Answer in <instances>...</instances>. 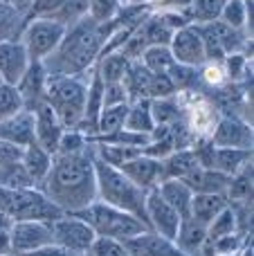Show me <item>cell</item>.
Listing matches in <instances>:
<instances>
[{
	"label": "cell",
	"instance_id": "1",
	"mask_svg": "<svg viewBox=\"0 0 254 256\" xmlns=\"http://www.w3.org/2000/svg\"><path fill=\"white\" fill-rule=\"evenodd\" d=\"M40 186L43 194L66 214L86 209L97 200L94 153L88 148L79 153H56Z\"/></svg>",
	"mask_w": 254,
	"mask_h": 256
},
{
	"label": "cell",
	"instance_id": "2",
	"mask_svg": "<svg viewBox=\"0 0 254 256\" xmlns=\"http://www.w3.org/2000/svg\"><path fill=\"white\" fill-rule=\"evenodd\" d=\"M122 27L115 18L106 22H94L90 16L81 18L68 27L61 45L43 61L50 76H74L84 72L94 58L102 54L106 40Z\"/></svg>",
	"mask_w": 254,
	"mask_h": 256
},
{
	"label": "cell",
	"instance_id": "3",
	"mask_svg": "<svg viewBox=\"0 0 254 256\" xmlns=\"http://www.w3.org/2000/svg\"><path fill=\"white\" fill-rule=\"evenodd\" d=\"M94 178H97V200L115 209H122L126 214H133L148 227L146 189L130 182L120 168L102 162L97 155H94Z\"/></svg>",
	"mask_w": 254,
	"mask_h": 256
},
{
	"label": "cell",
	"instance_id": "4",
	"mask_svg": "<svg viewBox=\"0 0 254 256\" xmlns=\"http://www.w3.org/2000/svg\"><path fill=\"white\" fill-rule=\"evenodd\" d=\"M88 86L76 76H50L45 86V102L56 112L66 130H76L84 120Z\"/></svg>",
	"mask_w": 254,
	"mask_h": 256
},
{
	"label": "cell",
	"instance_id": "5",
	"mask_svg": "<svg viewBox=\"0 0 254 256\" xmlns=\"http://www.w3.org/2000/svg\"><path fill=\"white\" fill-rule=\"evenodd\" d=\"M0 214L14 220H40L50 222L63 216V209H58L43 191L36 189H4L0 186Z\"/></svg>",
	"mask_w": 254,
	"mask_h": 256
},
{
	"label": "cell",
	"instance_id": "6",
	"mask_svg": "<svg viewBox=\"0 0 254 256\" xmlns=\"http://www.w3.org/2000/svg\"><path fill=\"white\" fill-rule=\"evenodd\" d=\"M74 216H79L81 220L88 222L97 236H108V238H115V240H128V238L144 234V232H151L133 214L115 209L110 204L102 202V200H94L86 209L74 212Z\"/></svg>",
	"mask_w": 254,
	"mask_h": 256
},
{
	"label": "cell",
	"instance_id": "7",
	"mask_svg": "<svg viewBox=\"0 0 254 256\" xmlns=\"http://www.w3.org/2000/svg\"><path fill=\"white\" fill-rule=\"evenodd\" d=\"M68 27L61 25L54 18H30L20 34V40L25 45L30 61H45L54 50L61 45Z\"/></svg>",
	"mask_w": 254,
	"mask_h": 256
},
{
	"label": "cell",
	"instance_id": "8",
	"mask_svg": "<svg viewBox=\"0 0 254 256\" xmlns=\"http://www.w3.org/2000/svg\"><path fill=\"white\" fill-rule=\"evenodd\" d=\"M50 227H52L54 245L68 250L72 254H88L94 238H97L92 227L86 220H81L79 216H74V214H63Z\"/></svg>",
	"mask_w": 254,
	"mask_h": 256
},
{
	"label": "cell",
	"instance_id": "9",
	"mask_svg": "<svg viewBox=\"0 0 254 256\" xmlns=\"http://www.w3.org/2000/svg\"><path fill=\"white\" fill-rule=\"evenodd\" d=\"M9 240L12 254H27L54 243L50 222L40 220H14L9 227Z\"/></svg>",
	"mask_w": 254,
	"mask_h": 256
},
{
	"label": "cell",
	"instance_id": "10",
	"mask_svg": "<svg viewBox=\"0 0 254 256\" xmlns=\"http://www.w3.org/2000/svg\"><path fill=\"white\" fill-rule=\"evenodd\" d=\"M146 218H148V230L156 232V234L164 236L166 240H176L180 227V214L158 194V189L146 191Z\"/></svg>",
	"mask_w": 254,
	"mask_h": 256
},
{
	"label": "cell",
	"instance_id": "11",
	"mask_svg": "<svg viewBox=\"0 0 254 256\" xmlns=\"http://www.w3.org/2000/svg\"><path fill=\"white\" fill-rule=\"evenodd\" d=\"M169 50H171V54H174L176 63H182V66H189V68H200L202 63L207 61L200 32H198L196 25H187V27H182V30L174 32Z\"/></svg>",
	"mask_w": 254,
	"mask_h": 256
},
{
	"label": "cell",
	"instance_id": "12",
	"mask_svg": "<svg viewBox=\"0 0 254 256\" xmlns=\"http://www.w3.org/2000/svg\"><path fill=\"white\" fill-rule=\"evenodd\" d=\"M32 115H34V137H36V144L43 146L50 155H56L58 142H61L63 132H66L63 124L58 122L56 112H54L52 106H50V104L43 99V102H40L38 106L32 110Z\"/></svg>",
	"mask_w": 254,
	"mask_h": 256
},
{
	"label": "cell",
	"instance_id": "13",
	"mask_svg": "<svg viewBox=\"0 0 254 256\" xmlns=\"http://www.w3.org/2000/svg\"><path fill=\"white\" fill-rule=\"evenodd\" d=\"M30 68V54L20 38L0 43V81L7 86H18Z\"/></svg>",
	"mask_w": 254,
	"mask_h": 256
},
{
	"label": "cell",
	"instance_id": "14",
	"mask_svg": "<svg viewBox=\"0 0 254 256\" xmlns=\"http://www.w3.org/2000/svg\"><path fill=\"white\" fill-rule=\"evenodd\" d=\"M45 86H48V70H45L43 61H30V68L18 81V92L22 99V108L25 110H34L40 102L45 99Z\"/></svg>",
	"mask_w": 254,
	"mask_h": 256
},
{
	"label": "cell",
	"instance_id": "15",
	"mask_svg": "<svg viewBox=\"0 0 254 256\" xmlns=\"http://www.w3.org/2000/svg\"><path fill=\"white\" fill-rule=\"evenodd\" d=\"M128 256H187L178 250L174 240H166L164 236L156 232H144L135 238L122 240Z\"/></svg>",
	"mask_w": 254,
	"mask_h": 256
},
{
	"label": "cell",
	"instance_id": "16",
	"mask_svg": "<svg viewBox=\"0 0 254 256\" xmlns=\"http://www.w3.org/2000/svg\"><path fill=\"white\" fill-rule=\"evenodd\" d=\"M212 144L220 148H250L252 150V128L236 117H225L218 122L212 137Z\"/></svg>",
	"mask_w": 254,
	"mask_h": 256
},
{
	"label": "cell",
	"instance_id": "17",
	"mask_svg": "<svg viewBox=\"0 0 254 256\" xmlns=\"http://www.w3.org/2000/svg\"><path fill=\"white\" fill-rule=\"evenodd\" d=\"M0 140L12 142V144L20 146V148L34 144L36 142V137H34V115H32L30 110H20L18 115L0 122Z\"/></svg>",
	"mask_w": 254,
	"mask_h": 256
},
{
	"label": "cell",
	"instance_id": "18",
	"mask_svg": "<svg viewBox=\"0 0 254 256\" xmlns=\"http://www.w3.org/2000/svg\"><path fill=\"white\" fill-rule=\"evenodd\" d=\"M120 171L128 178L130 182H135L142 189H153L160 184V162L146 155H138V158L128 160L126 164H122Z\"/></svg>",
	"mask_w": 254,
	"mask_h": 256
},
{
	"label": "cell",
	"instance_id": "19",
	"mask_svg": "<svg viewBox=\"0 0 254 256\" xmlns=\"http://www.w3.org/2000/svg\"><path fill=\"white\" fill-rule=\"evenodd\" d=\"M232 176H225L214 168H202L196 166L189 176L182 178V182L194 191V194H223L228 191Z\"/></svg>",
	"mask_w": 254,
	"mask_h": 256
},
{
	"label": "cell",
	"instance_id": "20",
	"mask_svg": "<svg viewBox=\"0 0 254 256\" xmlns=\"http://www.w3.org/2000/svg\"><path fill=\"white\" fill-rule=\"evenodd\" d=\"M176 245L182 254L187 256H196L205 250L207 243V227L196 222L194 218H182L178 227V234H176Z\"/></svg>",
	"mask_w": 254,
	"mask_h": 256
},
{
	"label": "cell",
	"instance_id": "21",
	"mask_svg": "<svg viewBox=\"0 0 254 256\" xmlns=\"http://www.w3.org/2000/svg\"><path fill=\"white\" fill-rule=\"evenodd\" d=\"M228 204L230 202L223 194H194L192 207H189V218H194L196 222L207 227Z\"/></svg>",
	"mask_w": 254,
	"mask_h": 256
},
{
	"label": "cell",
	"instance_id": "22",
	"mask_svg": "<svg viewBox=\"0 0 254 256\" xmlns=\"http://www.w3.org/2000/svg\"><path fill=\"white\" fill-rule=\"evenodd\" d=\"M151 76H153V72L142 61H130L128 70H126L124 79H122V86H124L126 94H128V104L138 102V99H148Z\"/></svg>",
	"mask_w": 254,
	"mask_h": 256
},
{
	"label": "cell",
	"instance_id": "23",
	"mask_svg": "<svg viewBox=\"0 0 254 256\" xmlns=\"http://www.w3.org/2000/svg\"><path fill=\"white\" fill-rule=\"evenodd\" d=\"M158 194L180 214V218H189V207H192L194 191L184 184L182 180H160V184L156 186Z\"/></svg>",
	"mask_w": 254,
	"mask_h": 256
},
{
	"label": "cell",
	"instance_id": "24",
	"mask_svg": "<svg viewBox=\"0 0 254 256\" xmlns=\"http://www.w3.org/2000/svg\"><path fill=\"white\" fill-rule=\"evenodd\" d=\"M196 166L198 162H196V155L192 153V148L174 150L169 158H164L160 162V180H182Z\"/></svg>",
	"mask_w": 254,
	"mask_h": 256
},
{
	"label": "cell",
	"instance_id": "25",
	"mask_svg": "<svg viewBox=\"0 0 254 256\" xmlns=\"http://www.w3.org/2000/svg\"><path fill=\"white\" fill-rule=\"evenodd\" d=\"M52 158L54 155H50L43 146H38L34 142V144H30V146L22 148L20 162H22V166L27 168V173H30L32 180H34L36 184H43V180L50 173V166H52Z\"/></svg>",
	"mask_w": 254,
	"mask_h": 256
},
{
	"label": "cell",
	"instance_id": "26",
	"mask_svg": "<svg viewBox=\"0 0 254 256\" xmlns=\"http://www.w3.org/2000/svg\"><path fill=\"white\" fill-rule=\"evenodd\" d=\"M250 160H252L250 148H220V146H216L212 168L225 173V176H236L246 164H250Z\"/></svg>",
	"mask_w": 254,
	"mask_h": 256
},
{
	"label": "cell",
	"instance_id": "27",
	"mask_svg": "<svg viewBox=\"0 0 254 256\" xmlns=\"http://www.w3.org/2000/svg\"><path fill=\"white\" fill-rule=\"evenodd\" d=\"M128 66H130V61L122 54V50H115V52L102 54L97 74L104 84H122V79H124Z\"/></svg>",
	"mask_w": 254,
	"mask_h": 256
},
{
	"label": "cell",
	"instance_id": "28",
	"mask_svg": "<svg viewBox=\"0 0 254 256\" xmlns=\"http://www.w3.org/2000/svg\"><path fill=\"white\" fill-rule=\"evenodd\" d=\"M27 25V16L12 7L7 0H0V43L20 38Z\"/></svg>",
	"mask_w": 254,
	"mask_h": 256
},
{
	"label": "cell",
	"instance_id": "29",
	"mask_svg": "<svg viewBox=\"0 0 254 256\" xmlns=\"http://www.w3.org/2000/svg\"><path fill=\"white\" fill-rule=\"evenodd\" d=\"M156 126L151 115V99H138V102L128 104V112H126L124 128L133 132H151V128Z\"/></svg>",
	"mask_w": 254,
	"mask_h": 256
},
{
	"label": "cell",
	"instance_id": "30",
	"mask_svg": "<svg viewBox=\"0 0 254 256\" xmlns=\"http://www.w3.org/2000/svg\"><path fill=\"white\" fill-rule=\"evenodd\" d=\"M0 186L4 189H34L36 182L30 178L22 162L0 164Z\"/></svg>",
	"mask_w": 254,
	"mask_h": 256
},
{
	"label": "cell",
	"instance_id": "31",
	"mask_svg": "<svg viewBox=\"0 0 254 256\" xmlns=\"http://www.w3.org/2000/svg\"><path fill=\"white\" fill-rule=\"evenodd\" d=\"M94 155H97L102 162L110 164V166L120 168L122 164H126L128 160L138 158V155H142V148H138V146H120V144H102L99 142L97 144V150H94Z\"/></svg>",
	"mask_w": 254,
	"mask_h": 256
},
{
	"label": "cell",
	"instance_id": "32",
	"mask_svg": "<svg viewBox=\"0 0 254 256\" xmlns=\"http://www.w3.org/2000/svg\"><path fill=\"white\" fill-rule=\"evenodd\" d=\"M252 0H225L223 9H220L218 20H223L228 27L241 32L248 25V12L252 7Z\"/></svg>",
	"mask_w": 254,
	"mask_h": 256
},
{
	"label": "cell",
	"instance_id": "33",
	"mask_svg": "<svg viewBox=\"0 0 254 256\" xmlns=\"http://www.w3.org/2000/svg\"><path fill=\"white\" fill-rule=\"evenodd\" d=\"M126 112H128V104H120V106H110V108H102L97 120V132L99 135H110V132L124 128Z\"/></svg>",
	"mask_w": 254,
	"mask_h": 256
},
{
	"label": "cell",
	"instance_id": "34",
	"mask_svg": "<svg viewBox=\"0 0 254 256\" xmlns=\"http://www.w3.org/2000/svg\"><path fill=\"white\" fill-rule=\"evenodd\" d=\"M140 61H142L153 74H156V72H166L176 63L169 45H151V48L144 50V54H142Z\"/></svg>",
	"mask_w": 254,
	"mask_h": 256
},
{
	"label": "cell",
	"instance_id": "35",
	"mask_svg": "<svg viewBox=\"0 0 254 256\" xmlns=\"http://www.w3.org/2000/svg\"><path fill=\"white\" fill-rule=\"evenodd\" d=\"M223 2L225 0H192L189 2V14H187L189 20H196V25L218 20Z\"/></svg>",
	"mask_w": 254,
	"mask_h": 256
},
{
	"label": "cell",
	"instance_id": "36",
	"mask_svg": "<svg viewBox=\"0 0 254 256\" xmlns=\"http://www.w3.org/2000/svg\"><path fill=\"white\" fill-rule=\"evenodd\" d=\"M88 9H90V0H66L50 18L58 20L66 27H72L74 22H79L81 18L88 16Z\"/></svg>",
	"mask_w": 254,
	"mask_h": 256
},
{
	"label": "cell",
	"instance_id": "37",
	"mask_svg": "<svg viewBox=\"0 0 254 256\" xmlns=\"http://www.w3.org/2000/svg\"><path fill=\"white\" fill-rule=\"evenodd\" d=\"M142 32H144V38H146V45H169L171 43V36H174V30L164 22L162 16H156L151 20H144L142 22Z\"/></svg>",
	"mask_w": 254,
	"mask_h": 256
},
{
	"label": "cell",
	"instance_id": "38",
	"mask_svg": "<svg viewBox=\"0 0 254 256\" xmlns=\"http://www.w3.org/2000/svg\"><path fill=\"white\" fill-rule=\"evenodd\" d=\"M234 230H236V212L228 204V207L207 225V238L216 240V238H220V236H232Z\"/></svg>",
	"mask_w": 254,
	"mask_h": 256
},
{
	"label": "cell",
	"instance_id": "39",
	"mask_svg": "<svg viewBox=\"0 0 254 256\" xmlns=\"http://www.w3.org/2000/svg\"><path fill=\"white\" fill-rule=\"evenodd\" d=\"M20 110H25V108H22V99L18 88L16 86L0 84V122L18 115Z\"/></svg>",
	"mask_w": 254,
	"mask_h": 256
},
{
	"label": "cell",
	"instance_id": "40",
	"mask_svg": "<svg viewBox=\"0 0 254 256\" xmlns=\"http://www.w3.org/2000/svg\"><path fill=\"white\" fill-rule=\"evenodd\" d=\"M151 115H153V122H156V124L171 126V124L178 122L180 108H178V104L174 102V97H169V99H151Z\"/></svg>",
	"mask_w": 254,
	"mask_h": 256
},
{
	"label": "cell",
	"instance_id": "41",
	"mask_svg": "<svg viewBox=\"0 0 254 256\" xmlns=\"http://www.w3.org/2000/svg\"><path fill=\"white\" fill-rule=\"evenodd\" d=\"M166 74H169L176 92H178V90H187L189 86L196 84V68L182 66V63H174V66L166 70Z\"/></svg>",
	"mask_w": 254,
	"mask_h": 256
},
{
	"label": "cell",
	"instance_id": "42",
	"mask_svg": "<svg viewBox=\"0 0 254 256\" xmlns=\"http://www.w3.org/2000/svg\"><path fill=\"white\" fill-rule=\"evenodd\" d=\"M88 254L90 256H128L122 240L108 238V236H97Z\"/></svg>",
	"mask_w": 254,
	"mask_h": 256
},
{
	"label": "cell",
	"instance_id": "43",
	"mask_svg": "<svg viewBox=\"0 0 254 256\" xmlns=\"http://www.w3.org/2000/svg\"><path fill=\"white\" fill-rule=\"evenodd\" d=\"M120 2L122 0H90L88 16L94 22H106L115 18V14L120 12Z\"/></svg>",
	"mask_w": 254,
	"mask_h": 256
},
{
	"label": "cell",
	"instance_id": "44",
	"mask_svg": "<svg viewBox=\"0 0 254 256\" xmlns=\"http://www.w3.org/2000/svg\"><path fill=\"white\" fill-rule=\"evenodd\" d=\"M176 94V88L171 84L166 72H156L148 84V99H169Z\"/></svg>",
	"mask_w": 254,
	"mask_h": 256
},
{
	"label": "cell",
	"instance_id": "45",
	"mask_svg": "<svg viewBox=\"0 0 254 256\" xmlns=\"http://www.w3.org/2000/svg\"><path fill=\"white\" fill-rule=\"evenodd\" d=\"M90 140L79 130H66L58 142V150L56 153H79V150L88 148Z\"/></svg>",
	"mask_w": 254,
	"mask_h": 256
},
{
	"label": "cell",
	"instance_id": "46",
	"mask_svg": "<svg viewBox=\"0 0 254 256\" xmlns=\"http://www.w3.org/2000/svg\"><path fill=\"white\" fill-rule=\"evenodd\" d=\"M120 104H128V94H126L122 84H104V108L120 106Z\"/></svg>",
	"mask_w": 254,
	"mask_h": 256
},
{
	"label": "cell",
	"instance_id": "47",
	"mask_svg": "<svg viewBox=\"0 0 254 256\" xmlns=\"http://www.w3.org/2000/svg\"><path fill=\"white\" fill-rule=\"evenodd\" d=\"M66 0H32V7H30V14H27V20L30 18H48L56 12Z\"/></svg>",
	"mask_w": 254,
	"mask_h": 256
},
{
	"label": "cell",
	"instance_id": "48",
	"mask_svg": "<svg viewBox=\"0 0 254 256\" xmlns=\"http://www.w3.org/2000/svg\"><path fill=\"white\" fill-rule=\"evenodd\" d=\"M22 158V148L12 142L0 140V164H9V162H20Z\"/></svg>",
	"mask_w": 254,
	"mask_h": 256
},
{
	"label": "cell",
	"instance_id": "49",
	"mask_svg": "<svg viewBox=\"0 0 254 256\" xmlns=\"http://www.w3.org/2000/svg\"><path fill=\"white\" fill-rule=\"evenodd\" d=\"M18 256H84V254H72L68 250L58 248V245H45L40 250H34V252H27V254H18Z\"/></svg>",
	"mask_w": 254,
	"mask_h": 256
},
{
	"label": "cell",
	"instance_id": "50",
	"mask_svg": "<svg viewBox=\"0 0 254 256\" xmlns=\"http://www.w3.org/2000/svg\"><path fill=\"white\" fill-rule=\"evenodd\" d=\"M12 254V240H9V230L0 227V256H9Z\"/></svg>",
	"mask_w": 254,
	"mask_h": 256
},
{
	"label": "cell",
	"instance_id": "51",
	"mask_svg": "<svg viewBox=\"0 0 254 256\" xmlns=\"http://www.w3.org/2000/svg\"><path fill=\"white\" fill-rule=\"evenodd\" d=\"M9 4H12L16 12H20V14H30V7H32V0H7Z\"/></svg>",
	"mask_w": 254,
	"mask_h": 256
},
{
	"label": "cell",
	"instance_id": "52",
	"mask_svg": "<svg viewBox=\"0 0 254 256\" xmlns=\"http://www.w3.org/2000/svg\"><path fill=\"white\" fill-rule=\"evenodd\" d=\"M243 256H252V250H246V252H243Z\"/></svg>",
	"mask_w": 254,
	"mask_h": 256
},
{
	"label": "cell",
	"instance_id": "53",
	"mask_svg": "<svg viewBox=\"0 0 254 256\" xmlns=\"http://www.w3.org/2000/svg\"><path fill=\"white\" fill-rule=\"evenodd\" d=\"M84 256H90V254H84Z\"/></svg>",
	"mask_w": 254,
	"mask_h": 256
},
{
	"label": "cell",
	"instance_id": "54",
	"mask_svg": "<svg viewBox=\"0 0 254 256\" xmlns=\"http://www.w3.org/2000/svg\"><path fill=\"white\" fill-rule=\"evenodd\" d=\"M9 256H12V254H9ZM16 256H18V254H16Z\"/></svg>",
	"mask_w": 254,
	"mask_h": 256
},
{
	"label": "cell",
	"instance_id": "55",
	"mask_svg": "<svg viewBox=\"0 0 254 256\" xmlns=\"http://www.w3.org/2000/svg\"><path fill=\"white\" fill-rule=\"evenodd\" d=\"M0 84H2V81H0Z\"/></svg>",
	"mask_w": 254,
	"mask_h": 256
}]
</instances>
